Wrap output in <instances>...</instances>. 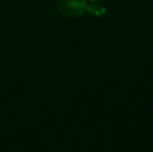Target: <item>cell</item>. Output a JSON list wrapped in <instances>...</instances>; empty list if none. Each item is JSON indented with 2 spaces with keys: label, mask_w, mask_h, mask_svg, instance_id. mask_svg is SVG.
I'll return each instance as SVG.
<instances>
[{
  "label": "cell",
  "mask_w": 153,
  "mask_h": 152,
  "mask_svg": "<svg viewBox=\"0 0 153 152\" xmlns=\"http://www.w3.org/2000/svg\"><path fill=\"white\" fill-rule=\"evenodd\" d=\"M85 11L95 17H102L107 13V8L97 2H92L90 4H87Z\"/></svg>",
  "instance_id": "2"
},
{
  "label": "cell",
  "mask_w": 153,
  "mask_h": 152,
  "mask_svg": "<svg viewBox=\"0 0 153 152\" xmlns=\"http://www.w3.org/2000/svg\"><path fill=\"white\" fill-rule=\"evenodd\" d=\"M57 9L61 14L68 18H78L86 9V0H57Z\"/></svg>",
  "instance_id": "1"
},
{
  "label": "cell",
  "mask_w": 153,
  "mask_h": 152,
  "mask_svg": "<svg viewBox=\"0 0 153 152\" xmlns=\"http://www.w3.org/2000/svg\"><path fill=\"white\" fill-rule=\"evenodd\" d=\"M91 2H99V1H101V0H90Z\"/></svg>",
  "instance_id": "3"
}]
</instances>
